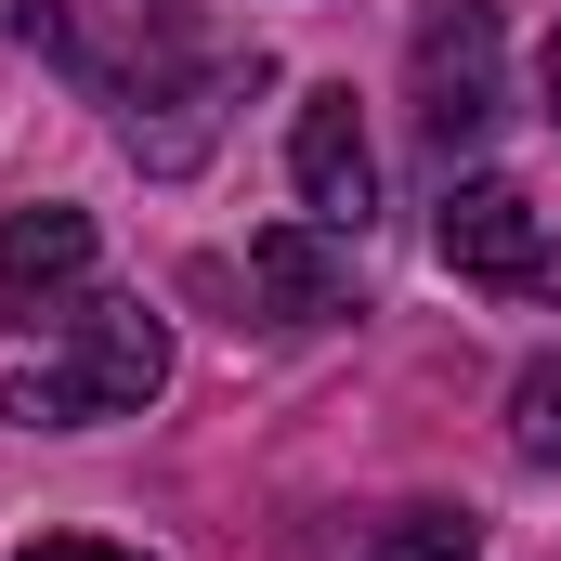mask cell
<instances>
[{
    "instance_id": "4",
    "label": "cell",
    "mask_w": 561,
    "mask_h": 561,
    "mask_svg": "<svg viewBox=\"0 0 561 561\" xmlns=\"http://www.w3.org/2000/svg\"><path fill=\"white\" fill-rule=\"evenodd\" d=\"M287 170H300V222L366 236V209H379V144H366V118H353L340 79L300 92V118H287Z\"/></svg>"
},
{
    "instance_id": "7",
    "label": "cell",
    "mask_w": 561,
    "mask_h": 561,
    "mask_svg": "<svg viewBox=\"0 0 561 561\" xmlns=\"http://www.w3.org/2000/svg\"><path fill=\"white\" fill-rule=\"evenodd\" d=\"M470 549H483L470 510H392L379 536H353V561H470Z\"/></svg>"
},
{
    "instance_id": "9",
    "label": "cell",
    "mask_w": 561,
    "mask_h": 561,
    "mask_svg": "<svg viewBox=\"0 0 561 561\" xmlns=\"http://www.w3.org/2000/svg\"><path fill=\"white\" fill-rule=\"evenodd\" d=\"M13 561H144V549H105V536H26Z\"/></svg>"
},
{
    "instance_id": "3",
    "label": "cell",
    "mask_w": 561,
    "mask_h": 561,
    "mask_svg": "<svg viewBox=\"0 0 561 561\" xmlns=\"http://www.w3.org/2000/svg\"><path fill=\"white\" fill-rule=\"evenodd\" d=\"M431 249H444V275L496 287V300H561V236L536 222V196H523V183H496V170L444 183V222H431Z\"/></svg>"
},
{
    "instance_id": "8",
    "label": "cell",
    "mask_w": 561,
    "mask_h": 561,
    "mask_svg": "<svg viewBox=\"0 0 561 561\" xmlns=\"http://www.w3.org/2000/svg\"><path fill=\"white\" fill-rule=\"evenodd\" d=\"M510 444H523L536 470H561V353H536V366L510 379Z\"/></svg>"
},
{
    "instance_id": "5",
    "label": "cell",
    "mask_w": 561,
    "mask_h": 561,
    "mask_svg": "<svg viewBox=\"0 0 561 561\" xmlns=\"http://www.w3.org/2000/svg\"><path fill=\"white\" fill-rule=\"evenodd\" d=\"M79 300H92V209H66V196L13 209L0 222V313L39 327V313H79Z\"/></svg>"
},
{
    "instance_id": "2",
    "label": "cell",
    "mask_w": 561,
    "mask_h": 561,
    "mask_svg": "<svg viewBox=\"0 0 561 561\" xmlns=\"http://www.w3.org/2000/svg\"><path fill=\"white\" fill-rule=\"evenodd\" d=\"M405 79H419V131L444 157L496 131V79H510V13L496 0H431L419 39H405Z\"/></svg>"
},
{
    "instance_id": "1",
    "label": "cell",
    "mask_w": 561,
    "mask_h": 561,
    "mask_svg": "<svg viewBox=\"0 0 561 561\" xmlns=\"http://www.w3.org/2000/svg\"><path fill=\"white\" fill-rule=\"evenodd\" d=\"M157 379H170V327H157L144 300H79V313H66V366L13 379V392H0V419H26V431L144 419V405H157Z\"/></svg>"
},
{
    "instance_id": "6",
    "label": "cell",
    "mask_w": 561,
    "mask_h": 561,
    "mask_svg": "<svg viewBox=\"0 0 561 561\" xmlns=\"http://www.w3.org/2000/svg\"><path fill=\"white\" fill-rule=\"evenodd\" d=\"M249 287H262L275 327H327V313H353V236L275 222V236H249Z\"/></svg>"
},
{
    "instance_id": "10",
    "label": "cell",
    "mask_w": 561,
    "mask_h": 561,
    "mask_svg": "<svg viewBox=\"0 0 561 561\" xmlns=\"http://www.w3.org/2000/svg\"><path fill=\"white\" fill-rule=\"evenodd\" d=\"M549 118H561V39H549Z\"/></svg>"
}]
</instances>
